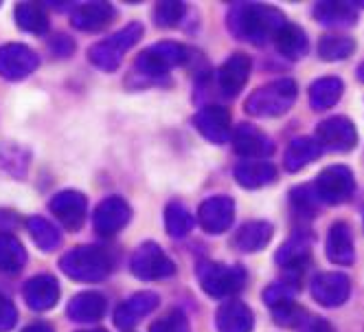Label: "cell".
Masks as SVG:
<instances>
[{
	"mask_svg": "<svg viewBox=\"0 0 364 332\" xmlns=\"http://www.w3.org/2000/svg\"><path fill=\"white\" fill-rule=\"evenodd\" d=\"M283 24H288L283 11L270 5H257V3H242L235 5L228 14V29L230 33L246 40L250 44H268L281 31Z\"/></svg>",
	"mask_w": 364,
	"mask_h": 332,
	"instance_id": "cell-1",
	"label": "cell"
},
{
	"mask_svg": "<svg viewBox=\"0 0 364 332\" xmlns=\"http://www.w3.org/2000/svg\"><path fill=\"white\" fill-rule=\"evenodd\" d=\"M299 88L296 82L290 78H281L274 82H268L266 86H259L244 104V110L250 117L268 119V117H279L285 115L296 101Z\"/></svg>",
	"mask_w": 364,
	"mask_h": 332,
	"instance_id": "cell-2",
	"label": "cell"
},
{
	"mask_svg": "<svg viewBox=\"0 0 364 332\" xmlns=\"http://www.w3.org/2000/svg\"><path fill=\"white\" fill-rule=\"evenodd\" d=\"M60 269L66 277L77 279V282H101L110 275L112 260L103 249L82 244L62 255Z\"/></svg>",
	"mask_w": 364,
	"mask_h": 332,
	"instance_id": "cell-3",
	"label": "cell"
},
{
	"mask_svg": "<svg viewBox=\"0 0 364 332\" xmlns=\"http://www.w3.org/2000/svg\"><path fill=\"white\" fill-rule=\"evenodd\" d=\"M143 33H145V29H143L141 22H129L127 27H123L121 31L112 33L110 38L92 44L88 48V60L97 68L112 73V71H117L121 66L123 56L143 38Z\"/></svg>",
	"mask_w": 364,
	"mask_h": 332,
	"instance_id": "cell-4",
	"label": "cell"
},
{
	"mask_svg": "<svg viewBox=\"0 0 364 332\" xmlns=\"http://www.w3.org/2000/svg\"><path fill=\"white\" fill-rule=\"evenodd\" d=\"M200 286L206 295L215 299H230L246 286V269L240 264H220V262H206L198 269Z\"/></svg>",
	"mask_w": 364,
	"mask_h": 332,
	"instance_id": "cell-5",
	"label": "cell"
},
{
	"mask_svg": "<svg viewBox=\"0 0 364 332\" xmlns=\"http://www.w3.org/2000/svg\"><path fill=\"white\" fill-rule=\"evenodd\" d=\"M187 58H189V51L182 44L159 42L143 51L134 62V68L141 75H147V78H161V75H167L171 68L185 64Z\"/></svg>",
	"mask_w": 364,
	"mask_h": 332,
	"instance_id": "cell-6",
	"label": "cell"
},
{
	"mask_svg": "<svg viewBox=\"0 0 364 332\" xmlns=\"http://www.w3.org/2000/svg\"><path fill=\"white\" fill-rule=\"evenodd\" d=\"M311 190L323 205H341V202L349 200L355 190L353 172L347 165H329L318 174Z\"/></svg>",
	"mask_w": 364,
	"mask_h": 332,
	"instance_id": "cell-7",
	"label": "cell"
},
{
	"mask_svg": "<svg viewBox=\"0 0 364 332\" xmlns=\"http://www.w3.org/2000/svg\"><path fill=\"white\" fill-rule=\"evenodd\" d=\"M129 269L139 279H147V282L165 279L176 273L173 260L156 242H143L129 260Z\"/></svg>",
	"mask_w": 364,
	"mask_h": 332,
	"instance_id": "cell-8",
	"label": "cell"
},
{
	"mask_svg": "<svg viewBox=\"0 0 364 332\" xmlns=\"http://www.w3.org/2000/svg\"><path fill=\"white\" fill-rule=\"evenodd\" d=\"M314 141L321 145V150L349 152L358 145V130L351 119L338 115V117H329L316 125Z\"/></svg>",
	"mask_w": 364,
	"mask_h": 332,
	"instance_id": "cell-9",
	"label": "cell"
},
{
	"mask_svg": "<svg viewBox=\"0 0 364 332\" xmlns=\"http://www.w3.org/2000/svg\"><path fill=\"white\" fill-rule=\"evenodd\" d=\"M40 58L27 44H5L0 46V78L20 82L38 68Z\"/></svg>",
	"mask_w": 364,
	"mask_h": 332,
	"instance_id": "cell-10",
	"label": "cell"
},
{
	"mask_svg": "<svg viewBox=\"0 0 364 332\" xmlns=\"http://www.w3.org/2000/svg\"><path fill=\"white\" fill-rule=\"evenodd\" d=\"M48 209L68 229V232H80L86 222V216H88V200L82 192L64 190L50 198Z\"/></svg>",
	"mask_w": 364,
	"mask_h": 332,
	"instance_id": "cell-11",
	"label": "cell"
},
{
	"mask_svg": "<svg viewBox=\"0 0 364 332\" xmlns=\"http://www.w3.org/2000/svg\"><path fill=\"white\" fill-rule=\"evenodd\" d=\"M235 220V202L230 196H211L198 209V222L206 234L220 236L228 232Z\"/></svg>",
	"mask_w": 364,
	"mask_h": 332,
	"instance_id": "cell-12",
	"label": "cell"
},
{
	"mask_svg": "<svg viewBox=\"0 0 364 332\" xmlns=\"http://www.w3.org/2000/svg\"><path fill=\"white\" fill-rule=\"evenodd\" d=\"M132 218V209L121 196H108L103 198L95 214H92V227L101 236H114Z\"/></svg>",
	"mask_w": 364,
	"mask_h": 332,
	"instance_id": "cell-13",
	"label": "cell"
},
{
	"mask_svg": "<svg viewBox=\"0 0 364 332\" xmlns=\"http://www.w3.org/2000/svg\"><path fill=\"white\" fill-rule=\"evenodd\" d=\"M232 147L246 161H266L274 152L272 139L250 123H240L235 128V133H232Z\"/></svg>",
	"mask_w": 364,
	"mask_h": 332,
	"instance_id": "cell-14",
	"label": "cell"
},
{
	"mask_svg": "<svg viewBox=\"0 0 364 332\" xmlns=\"http://www.w3.org/2000/svg\"><path fill=\"white\" fill-rule=\"evenodd\" d=\"M351 295V279L345 273H321L311 279V297L325 308H338Z\"/></svg>",
	"mask_w": 364,
	"mask_h": 332,
	"instance_id": "cell-15",
	"label": "cell"
},
{
	"mask_svg": "<svg viewBox=\"0 0 364 332\" xmlns=\"http://www.w3.org/2000/svg\"><path fill=\"white\" fill-rule=\"evenodd\" d=\"M198 133L215 145H224L230 139V113L222 106H206L193 119Z\"/></svg>",
	"mask_w": 364,
	"mask_h": 332,
	"instance_id": "cell-16",
	"label": "cell"
},
{
	"mask_svg": "<svg viewBox=\"0 0 364 332\" xmlns=\"http://www.w3.org/2000/svg\"><path fill=\"white\" fill-rule=\"evenodd\" d=\"M325 253L327 260L336 266H351L355 260V244L353 234L347 222H333L329 227V234L325 240Z\"/></svg>",
	"mask_w": 364,
	"mask_h": 332,
	"instance_id": "cell-17",
	"label": "cell"
},
{
	"mask_svg": "<svg viewBox=\"0 0 364 332\" xmlns=\"http://www.w3.org/2000/svg\"><path fill=\"white\" fill-rule=\"evenodd\" d=\"M252 62L246 53H232L218 71V86L226 97H235L244 90L250 78Z\"/></svg>",
	"mask_w": 364,
	"mask_h": 332,
	"instance_id": "cell-18",
	"label": "cell"
},
{
	"mask_svg": "<svg viewBox=\"0 0 364 332\" xmlns=\"http://www.w3.org/2000/svg\"><path fill=\"white\" fill-rule=\"evenodd\" d=\"M159 304H161V297L156 295V293H151V291H143V293L132 295V297L125 299L119 306V308L114 311V323H117V328L127 330V328L136 326L143 317L151 315L156 308H159Z\"/></svg>",
	"mask_w": 364,
	"mask_h": 332,
	"instance_id": "cell-19",
	"label": "cell"
},
{
	"mask_svg": "<svg viewBox=\"0 0 364 332\" xmlns=\"http://www.w3.org/2000/svg\"><path fill=\"white\" fill-rule=\"evenodd\" d=\"M22 297L31 311H50L60 299V284L53 275H36L24 284Z\"/></svg>",
	"mask_w": 364,
	"mask_h": 332,
	"instance_id": "cell-20",
	"label": "cell"
},
{
	"mask_svg": "<svg viewBox=\"0 0 364 332\" xmlns=\"http://www.w3.org/2000/svg\"><path fill=\"white\" fill-rule=\"evenodd\" d=\"M117 18V9L108 3H86L80 5L73 16H70V24L80 31H101L106 29L108 24H112Z\"/></svg>",
	"mask_w": 364,
	"mask_h": 332,
	"instance_id": "cell-21",
	"label": "cell"
},
{
	"mask_svg": "<svg viewBox=\"0 0 364 332\" xmlns=\"http://www.w3.org/2000/svg\"><path fill=\"white\" fill-rule=\"evenodd\" d=\"M220 332H252L255 317L252 311L240 299H226L215 315Z\"/></svg>",
	"mask_w": 364,
	"mask_h": 332,
	"instance_id": "cell-22",
	"label": "cell"
},
{
	"mask_svg": "<svg viewBox=\"0 0 364 332\" xmlns=\"http://www.w3.org/2000/svg\"><path fill=\"white\" fill-rule=\"evenodd\" d=\"M106 297L101 293H95V291H86V293H80L75 295L70 301H68V317L70 321H77V323H90V321H99L103 315H106Z\"/></svg>",
	"mask_w": 364,
	"mask_h": 332,
	"instance_id": "cell-23",
	"label": "cell"
},
{
	"mask_svg": "<svg viewBox=\"0 0 364 332\" xmlns=\"http://www.w3.org/2000/svg\"><path fill=\"white\" fill-rule=\"evenodd\" d=\"M235 181L246 190H259L277 181V167L270 161H242L235 165Z\"/></svg>",
	"mask_w": 364,
	"mask_h": 332,
	"instance_id": "cell-24",
	"label": "cell"
},
{
	"mask_svg": "<svg viewBox=\"0 0 364 332\" xmlns=\"http://www.w3.org/2000/svg\"><path fill=\"white\" fill-rule=\"evenodd\" d=\"M274 236V227L266 220H252L246 222L240 232L232 238V244L235 249L244 251V253H257L268 247V242Z\"/></svg>",
	"mask_w": 364,
	"mask_h": 332,
	"instance_id": "cell-25",
	"label": "cell"
},
{
	"mask_svg": "<svg viewBox=\"0 0 364 332\" xmlns=\"http://www.w3.org/2000/svg\"><path fill=\"white\" fill-rule=\"evenodd\" d=\"M311 14H314V18L323 27L331 29H347L358 22V11L351 3H331V0H325V3H318Z\"/></svg>",
	"mask_w": 364,
	"mask_h": 332,
	"instance_id": "cell-26",
	"label": "cell"
},
{
	"mask_svg": "<svg viewBox=\"0 0 364 332\" xmlns=\"http://www.w3.org/2000/svg\"><path fill=\"white\" fill-rule=\"evenodd\" d=\"M321 155H323V150L314 139H311V137H299L288 145V150H285L283 167L288 172H301L309 163H314Z\"/></svg>",
	"mask_w": 364,
	"mask_h": 332,
	"instance_id": "cell-27",
	"label": "cell"
},
{
	"mask_svg": "<svg viewBox=\"0 0 364 332\" xmlns=\"http://www.w3.org/2000/svg\"><path fill=\"white\" fill-rule=\"evenodd\" d=\"M345 93V84L341 78H321L316 80L314 84L309 86L307 90V97H309V106L314 110H327V108H333L338 101H341Z\"/></svg>",
	"mask_w": 364,
	"mask_h": 332,
	"instance_id": "cell-28",
	"label": "cell"
},
{
	"mask_svg": "<svg viewBox=\"0 0 364 332\" xmlns=\"http://www.w3.org/2000/svg\"><path fill=\"white\" fill-rule=\"evenodd\" d=\"M272 42L279 53L288 60H301L309 48V40H307L305 31L299 27V24H292V22L283 24Z\"/></svg>",
	"mask_w": 364,
	"mask_h": 332,
	"instance_id": "cell-29",
	"label": "cell"
},
{
	"mask_svg": "<svg viewBox=\"0 0 364 332\" xmlns=\"http://www.w3.org/2000/svg\"><path fill=\"white\" fill-rule=\"evenodd\" d=\"M309 253H311V242L305 234L292 236L277 251V264L283 269H301L303 264L309 262Z\"/></svg>",
	"mask_w": 364,
	"mask_h": 332,
	"instance_id": "cell-30",
	"label": "cell"
},
{
	"mask_svg": "<svg viewBox=\"0 0 364 332\" xmlns=\"http://www.w3.org/2000/svg\"><path fill=\"white\" fill-rule=\"evenodd\" d=\"M27 264V249L11 234H0V271L16 275Z\"/></svg>",
	"mask_w": 364,
	"mask_h": 332,
	"instance_id": "cell-31",
	"label": "cell"
},
{
	"mask_svg": "<svg viewBox=\"0 0 364 332\" xmlns=\"http://www.w3.org/2000/svg\"><path fill=\"white\" fill-rule=\"evenodd\" d=\"M355 40L343 33H327L318 40V58L323 62H341L353 56Z\"/></svg>",
	"mask_w": 364,
	"mask_h": 332,
	"instance_id": "cell-32",
	"label": "cell"
},
{
	"mask_svg": "<svg viewBox=\"0 0 364 332\" xmlns=\"http://www.w3.org/2000/svg\"><path fill=\"white\" fill-rule=\"evenodd\" d=\"M16 24L22 31H29L36 36H42L48 31V16L38 3H20L14 9Z\"/></svg>",
	"mask_w": 364,
	"mask_h": 332,
	"instance_id": "cell-33",
	"label": "cell"
},
{
	"mask_svg": "<svg viewBox=\"0 0 364 332\" xmlns=\"http://www.w3.org/2000/svg\"><path fill=\"white\" fill-rule=\"evenodd\" d=\"M196 224V218L185 202H169L165 209V229L171 238H185Z\"/></svg>",
	"mask_w": 364,
	"mask_h": 332,
	"instance_id": "cell-34",
	"label": "cell"
},
{
	"mask_svg": "<svg viewBox=\"0 0 364 332\" xmlns=\"http://www.w3.org/2000/svg\"><path fill=\"white\" fill-rule=\"evenodd\" d=\"M27 229H29V234L33 238V242L42 249V251H55L60 249L62 244V234L58 232V229L50 224L46 218L42 216H33L27 220Z\"/></svg>",
	"mask_w": 364,
	"mask_h": 332,
	"instance_id": "cell-35",
	"label": "cell"
},
{
	"mask_svg": "<svg viewBox=\"0 0 364 332\" xmlns=\"http://www.w3.org/2000/svg\"><path fill=\"white\" fill-rule=\"evenodd\" d=\"M185 5L182 3H173V0H167V3H159L154 7V20L159 27L163 29H171V27H178L182 16H185Z\"/></svg>",
	"mask_w": 364,
	"mask_h": 332,
	"instance_id": "cell-36",
	"label": "cell"
},
{
	"mask_svg": "<svg viewBox=\"0 0 364 332\" xmlns=\"http://www.w3.org/2000/svg\"><path fill=\"white\" fill-rule=\"evenodd\" d=\"M296 291H299L296 282H272L264 291V301L274 311V308H279V306H283V304L294 301Z\"/></svg>",
	"mask_w": 364,
	"mask_h": 332,
	"instance_id": "cell-37",
	"label": "cell"
},
{
	"mask_svg": "<svg viewBox=\"0 0 364 332\" xmlns=\"http://www.w3.org/2000/svg\"><path fill=\"white\" fill-rule=\"evenodd\" d=\"M292 205H294L296 214L314 216L316 205H318V198H316L314 190H311V185H303V187H296L292 192Z\"/></svg>",
	"mask_w": 364,
	"mask_h": 332,
	"instance_id": "cell-38",
	"label": "cell"
},
{
	"mask_svg": "<svg viewBox=\"0 0 364 332\" xmlns=\"http://www.w3.org/2000/svg\"><path fill=\"white\" fill-rule=\"evenodd\" d=\"M272 315H274L277 326L296 328V326H303V323H305V319H303L305 311H303V308H299V306H296L294 301L279 306V308H274V311H272Z\"/></svg>",
	"mask_w": 364,
	"mask_h": 332,
	"instance_id": "cell-39",
	"label": "cell"
},
{
	"mask_svg": "<svg viewBox=\"0 0 364 332\" xmlns=\"http://www.w3.org/2000/svg\"><path fill=\"white\" fill-rule=\"evenodd\" d=\"M149 332H189V321L182 313L173 311V313L165 315L163 319H159L156 323H151Z\"/></svg>",
	"mask_w": 364,
	"mask_h": 332,
	"instance_id": "cell-40",
	"label": "cell"
},
{
	"mask_svg": "<svg viewBox=\"0 0 364 332\" xmlns=\"http://www.w3.org/2000/svg\"><path fill=\"white\" fill-rule=\"evenodd\" d=\"M18 321V311L14 301L0 293V332H9Z\"/></svg>",
	"mask_w": 364,
	"mask_h": 332,
	"instance_id": "cell-41",
	"label": "cell"
},
{
	"mask_svg": "<svg viewBox=\"0 0 364 332\" xmlns=\"http://www.w3.org/2000/svg\"><path fill=\"white\" fill-rule=\"evenodd\" d=\"M48 48L53 51V56H58V58H68L75 51V42L68 36L60 33V36H55L53 40L48 42Z\"/></svg>",
	"mask_w": 364,
	"mask_h": 332,
	"instance_id": "cell-42",
	"label": "cell"
},
{
	"mask_svg": "<svg viewBox=\"0 0 364 332\" xmlns=\"http://www.w3.org/2000/svg\"><path fill=\"white\" fill-rule=\"evenodd\" d=\"M20 224V218L16 216V212L9 209H0V234H9Z\"/></svg>",
	"mask_w": 364,
	"mask_h": 332,
	"instance_id": "cell-43",
	"label": "cell"
},
{
	"mask_svg": "<svg viewBox=\"0 0 364 332\" xmlns=\"http://www.w3.org/2000/svg\"><path fill=\"white\" fill-rule=\"evenodd\" d=\"M303 332H333V328L325 319H309L303 323Z\"/></svg>",
	"mask_w": 364,
	"mask_h": 332,
	"instance_id": "cell-44",
	"label": "cell"
},
{
	"mask_svg": "<svg viewBox=\"0 0 364 332\" xmlns=\"http://www.w3.org/2000/svg\"><path fill=\"white\" fill-rule=\"evenodd\" d=\"M22 332H55V330H53V326H48L46 321H36V323L24 328Z\"/></svg>",
	"mask_w": 364,
	"mask_h": 332,
	"instance_id": "cell-45",
	"label": "cell"
},
{
	"mask_svg": "<svg viewBox=\"0 0 364 332\" xmlns=\"http://www.w3.org/2000/svg\"><path fill=\"white\" fill-rule=\"evenodd\" d=\"M358 80H360V82H364V62L358 66Z\"/></svg>",
	"mask_w": 364,
	"mask_h": 332,
	"instance_id": "cell-46",
	"label": "cell"
},
{
	"mask_svg": "<svg viewBox=\"0 0 364 332\" xmlns=\"http://www.w3.org/2000/svg\"><path fill=\"white\" fill-rule=\"evenodd\" d=\"M86 332H106V330H86Z\"/></svg>",
	"mask_w": 364,
	"mask_h": 332,
	"instance_id": "cell-47",
	"label": "cell"
}]
</instances>
